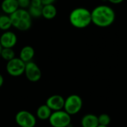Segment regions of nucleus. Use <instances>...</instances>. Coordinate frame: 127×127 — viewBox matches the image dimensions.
Listing matches in <instances>:
<instances>
[{
  "label": "nucleus",
  "instance_id": "f257e3e1",
  "mask_svg": "<svg viewBox=\"0 0 127 127\" xmlns=\"http://www.w3.org/2000/svg\"><path fill=\"white\" fill-rule=\"evenodd\" d=\"M91 13L92 23L100 28H106L112 25L115 19V10L108 5H98Z\"/></svg>",
  "mask_w": 127,
  "mask_h": 127
},
{
  "label": "nucleus",
  "instance_id": "f03ea898",
  "mask_svg": "<svg viewBox=\"0 0 127 127\" xmlns=\"http://www.w3.org/2000/svg\"><path fill=\"white\" fill-rule=\"evenodd\" d=\"M69 21L71 25L76 28H85L92 23L91 13L85 7H76L70 12Z\"/></svg>",
  "mask_w": 127,
  "mask_h": 127
},
{
  "label": "nucleus",
  "instance_id": "7ed1b4c3",
  "mask_svg": "<svg viewBox=\"0 0 127 127\" xmlns=\"http://www.w3.org/2000/svg\"><path fill=\"white\" fill-rule=\"evenodd\" d=\"M10 18L12 27L20 31H26L31 27V16L27 9L18 8L10 15Z\"/></svg>",
  "mask_w": 127,
  "mask_h": 127
},
{
  "label": "nucleus",
  "instance_id": "20e7f679",
  "mask_svg": "<svg viewBox=\"0 0 127 127\" xmlns=\"http://www.w3.org/2000/svg\"><path fill=\"white\" fill-rule=\"evenodd\" d=\"M49 122L52 127H68L71 124V115L64 110H58L52 112Z\"/></svg>",
  "mask_w": 127,
  "mask_h": 127
},
{
  "label": "nucleus",
  "instance_id": "39448f33",
  "mask_svg": "<svg viewBox=\"0 0 127 127\" xmlns=\"http://www.w3.org/2000/svg\"><path fill=\"white\" fill-rule=\"evenodd\" d=\"M82 100L77 95H71L64 100V110L70 115H73L80 112L82 108Z\"/></svg>",
  "mask_w": 127,
  "mask_h": 127
},
{
  "label": "nucleus",
  "instance_id": "423d86ee",
  "mask_svg": "<svg viewBox=\"0 0 127 127\" xmlns=\"http://www.w3.org/2000/svg\"><path fill=\"white\" fill-rule=\"evenodd\" d=\"M25 67V63L20 58L14 57L7 62L6 71L12 77H19L24 74Z\"/></svg>",
  "mask_w": 127,
  "mask_h": 127
},
{
  "label": "nucleus",
  "instance_id": "0eeeda50",
  "mask_svg": "<svg viewBox=\"0 0 127 127\" xmlns=\"http://www.w3.org/2000/svg\"><path fill=\"white\" fill-rule=\"evenodd\" d=\"M15 121L19 127H34L37 123L35 116L26 110L18 112L15 116Z\"/></svg>",
  "mask_w": 127,
  "mask_h": 127
},
{
  "label": "nucleus",
  "instance_id": "6e6552de",
  "mask_svg": "<svg viewBox=\"0 0 127 127\" xmlns=\"http://www.w3.org/2000/svg\"><path fill=\"white\" fill-rule=\"evenodd\" d=\"M24 74L26 78L32 83L39 81L42 77V72L39 66L34 62L31 61L25 63Z\"/></svg>",
  "mask_w": 127,
  "mask_h": 127
},
{
  "label": "nucleus",
  "instance_id": "1a4fd4ad",
  "mask_svg": "<svg viewBox=\"0 0 127 127\" xmlns=\"http://www.w3.org/2000/svg\"><path fill=\"white\" fill-rule=\"evenodd\" d=\"M17 42V36L16 33L10 31H4L0 36V44L2 48H13Z\"/></svg>",
  "mask_w": 127,
  "mask_h": 127
},
{
  "label": "nucleus",
  "instance_id": "9d476101",
  "mask_svg": "<svg viewBox=\"0 0 127 127\" xmlns=\"http://www.w3.org/2000/svg\"><path fill=\"white\" fill-rule=\"evenodd\" d=\"M65 99L58 95H54L49 97L46 101V105L52 110V111H58L62 110L64 109Z\"/></svg>",
  "mask_w": 127,
  "mask_h": 127
},
{
  "label": "nucleus",
  "instance_id": "9b49d317",
  "mask_svg": "<svg viewBox=\"0 0 127 127\" xmlns=\"http://www.w3.org/2000/svg\"><path fill=\"white\" fill-rule=\"evenodd\" d=\"M1 8L4 14L10 16L19 8L17 0H3L1 4Z\"/></svg>",
  "mask_w": 127,
  "mask_h": 127
},
{
  "label": "nucleus",
  "instance_id": "f8f14e48",
  "mask_svg": "<svg viewBox=\"0 0 127 127\" xmlns=\"http://www.w3.org/2000/svg\"><path fill=\"white\" fill-rule=\"evenodd\" d=\"M34 56V49L31 45H25L22 48L19 52V57L25 63L31 62Z\"/></svg>",
  "mask_w": 127,
  "mask_h": 127
},
{
  "label": "nucleus",
  "instance_id": "ddd939ff",
  "mask_svg": "<svg viewBox=\"0 0 127 127\" xmlns=\"http://www.w3.org/2000/svg\"><path fill=\"white\" fill-rule=\"evenodd\" d=\"M57 15V8L53 4H43L42 8V16L48 20L53 19Z\"/></svg>",
  "mask_w": 127,
  "mask_h": 127
},
{
  "label": "nucleus",
  "instance_id": "4468645a",
  "mask_svg": "<svg viewBox=\"0 0 127 127\" xmlns=\"http://www.w3.org/2000/svg\"><path fill=\"white\" fill-rule=\"evenodd\" d=\"M82 127H97L99 125L98 117L94 114H87L81 120Z\"/></svg>",
  "mask_w": 127,
  "mask_h": 127
},
{
  "label": "nucleus",
  "instance_id": "2eb2a0df",
  "mask_svg": "<svg viewBox=\"0 0 127 127\" xmlns=\"http://www.w3.org/2000/svg\"><path fill=\"white\" fill-rule=\"evenodd\" d=\"M51 114H52V110L46 104H43L40 106L36 112L37 117L40 120H43V121L49 120Z\"/></svg>",
  "mask_w": 127,
  "mask_h": 127
},
{
  "label": "nucleus",
  "instance_id": "dca6fc26",
  "mask_svg": "<svg viewBox=\"0 0 127 127\" xmlns=\"http://www.w3.org/2000/svg\"><path fill=\"white\" fill-rule=\"evenodd\" d=\"M12 27L10 16L4 14L0 16V30L6 31Z\"/></svg>",
  "mask_w": 127,
  "mask_h": 127
},
{
  "label": "nucleus",
  "instance_id": "f3484780",
  "mask_svg": "<svg viewBox=\"0 0 127 127\" xmlns=\"http://www.w3.org/2000/svg\"><path fill=\"white\" fill-rule=\"evenodd\" d=\"M0 57L5 61H9L15 57V52L13 48H2Z\"/></svg>",
  "mask_w": 127,
  "mask_h": 127
},
{
  "label": "nucleus",
  "instance_id": "a211bd4d",
  "mask_svg": "<svg viewBox=\"0 0 127 127\" xmlns=\"http://www.w3.org/2000/svg\"><path fill=\"white\" fill-rule=\"evenodd\" d=\"M42 8L43 6L41 7H34V6H29L28 8V11L30 14V16L34 18H39L42 16Z\"/></svg>",
  "mask_w": 127,
  "mask_h": 127
},
{
  "label": "nucleus",
  "instance_id": "6ab92c4d",
  "mask_svg": "<svg viewBox=\"0 0 127 127\" xmlns=\"http://www.w3.org/2000/svg\"><path fill=\"white\" fill-rule=\"evenodd\" d=\"M98 117V122L100 125H103V126H109L111 123V117L106 113L101 114L100 115L97 116Z\"/></svg>",
  "mask_w": 127,
  "mask_h": 127
},
{
  "label": "nucleus",
  "instance_id": "aec40b11",
  "mask_svg": "<svg viewBox=\"0 0 127 127\" xmlns=\"http://www.w3.org/2000/svg\"><path fill=\"white\" fill-rule=\"evenodd\" d=\"M19 8L28 9L31 4V0H17Z\"/></svg>",
  "mask_w": 127,
  "mask_h": 127
},
{
  "label": "nucleus",
  "instance_id": "412c9836",
  "mask_svg": "<svg viewBox=\"0 0 127 127\" xmlns=\"http://www.w3.org/2000/svg\"><path fill=\"white\" fill-rule=\"evenodd\" d=\"M31 6H34V7H41L43 6V3L41 0H31Z\"/></svg>",
  "mask_w": 127,
  "mask_h": 127
},
{
  "label": "nucleus",
  "instance_id": "4be33fe9",
  "mask_svg": "<svg viewBox=\"0 0 127 127\" xmlns=\"http://www.w3.org/2000/svg\"><path fill=\"white\" fill-rule=\"evenodd\" d=\"M43 4H53L56 0H41Z\"/></svg>",
  "mask_w": 127,
  "mask_h": 127
},
{
  "label": "nucleus",
  "instance_id": "5701e85b",
  "mask_svg": "<svg viewBox=\"0 0 127 127\" xmlns=\"http://www.w3.org/2000/svg\"><path fill=\"white\" fill-rule=\"evenodd\" d=\"M108 1L112 4H120L122 1H124V0H108Z\"/></svg>",
  "mask_w": 127,
  "mask_h": 127
},
{
  "label": "nucleus",
  "instance_id": "b1692460",
  "mask_svg": "<svg viewBox=\"0 0 127 127\" xmlns=\"http://www.w3.org/2000/svg\"><path fill=\"white\" fill-rule=\"evenodd\" d=\"M3 83H4V78H3V76L0 74V88L2 86Z\"/></svg>",
  "mask_w": 127,
  "mask_h": 127
},
{
  "label": "nucleus",
  "instance_id": "393cba45",
  "mask_svg": "<svg viewBox=\"0 0 127 127\" xmlns=\"http://www.w3.org/2000/svg\"><path fill=\"white\" fill-rule=\"evenodd\" d=\"M97 127H108V126H103V125H100V124H99V125H98Z\"/></svg>",
  "mask_w": 127,
  "mask_h": 127
},
{
  "label": "nucleus",
  "instance_id": "a878e982",
  "mask_svg": "<svg viewBox=\"0 0 127 127\" xmlns=\"http://www.w3.org/2000/svg\"><path fill=\"white\" fill-rule=\"evenodd\" d=\"M1 49H2V47H1V44H0V54H1Z\"/></svg>",
  "mask_w": 127,
  "mask_h": 127
}]
</instances>
